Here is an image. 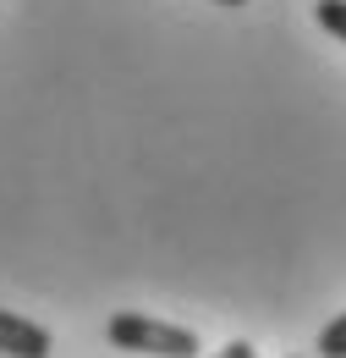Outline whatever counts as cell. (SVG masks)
I'll list each match as a JSON object with an SVG mask.
<instances>
[{
	"label": "cell",
	"instance_id": "obj_1",
	"mask_svg": "<svg viewBox=\"0 0 346 358\" xmlns=\"http://www.w3.org/2000/svg\"><path fill=\"white\" fill-rule=\"evenodd\" d=\"M105 336L110 348L121 353H143V358H198V331L171 325V320H154V314L121 309L105 320Z\"/></svg>",
	"mask_w": 346,
	"mask_h": 358
},
{
	"label": "cell",
	"instance_id": "obj_5",
	"mask_svg": "<svg viewBox=\"0 0 346 358\" xmlns=\"http://www.w3.org/2000/svg\"><path fill=\"white\" fill-rule=\"evenodd\" d=\"M209 358H259V348H253V342H225V348L209 353Z\"/></svg>",
	"mask_w": 346,
	"mask_h": 358
},
{
	"label": "cell",
	"instance_id": "obj_2",
	"mask_svg": "<svg viewBox=\"0 0 346 358\" xmlns=\"http://www.w3.org/2000/svg\"><path fill=\"white\" fill-rule=\"evenodd\" d=\"M0 353L6 358H50L55 342H50L44 325H33V320H22V314H11V309H0Z\"/></svg>",
	"mask_w": 346,
	"mask_h": 358
},
{
	"label": "cell",
	"instance_id": "obj_3",
	"mask_svg": "<svg viewBox=\"0 0 346 358\" xmlns=\"http://www.w3.org/2000/svg\"><path fill=\"white\" fill-rule=\"evenodd\" d=\"M313 353L319 358H346V309L319 331V342H313Z\"/></svg>",
	"mask_w": 346,
	"mask_h": 358
},
{
	"label": "cell",
	"instance_id": "obj_6",
	"mask_svg": "<svg viewBox=\"0 0 346 358\" xmlns=\"http://www.w3.org/2000/svg\"><path fill=\"white\" fill-rule=\"evenodd\" d=\"M215 6H248V0H215Z\"/></svg>",
	"mask_w": 346,
	"mask_h": 358
},
{
	"label": "cell",
	"instance_id": "obj_4",
	"mask_svg": "<svg viewBox=\"0 0 346 358\" xmlns=\"http://www.w3.org/2000/svg\"><path fill=\"white\" fill-rule=\"evenodd\" d=\"M313 22L346 45V0H313Z\"/></svg>",
	"mask_w": 346,
	"mask_h": 358
}]
</instances>
